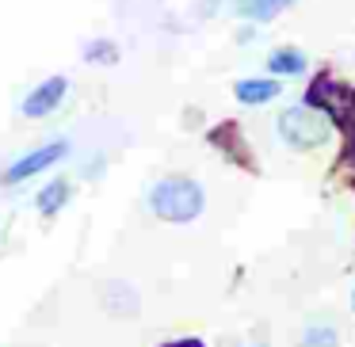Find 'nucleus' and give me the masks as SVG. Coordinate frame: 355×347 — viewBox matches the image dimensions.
<instances>
[{"mask_svg":"<svg viewBox=\"0 0 355 347\" xmlns=\"http://www.w3.org/2000/svg\"><path fill=\"white\" fill-rule=\"evenodd\" d=\"M207 206V191H202L199 179L191 176H164L153 184L149 191V210H153L161 222H172V225H184V222H195Z\"/></svg>","mask_w":355,"mask_h":347,"instance_id":"f257e3e1","label":"nucleus"},{"mask_svg":"<svg viewBox=\"0 0 355 347\" xmlns=\"http://www.w3.org/2000/svg\"><path fill=\"white\" fill-rule=\"evenodd\" d=\"M279 138H283V145L298 149V153H309V149H321L324 141H329V118L321 115V111H313L309 103H302V107H286L283 115H279L275 123Z\"/></svg>","mask_w":355,"mask_h":347,"instance_id":"f03ea898","label":"nucleus"},{"mask_svg":"<svg viewBox=\"0 0 355 347\" xmlns=\"http://www.w3.org/2000/svg\"><path fill=\"white\" fill-rule=\"evenodd\" d=\"M65 157H69V141H65V138L46 141V145H39V149H31V153L16 157V161L8 164V168L0 172V187H16V184H24V179L39 176V172L54 168V164H58V161H65Z\"/></svg>","mask_w":355,"mask_h":347,"instance_id":"7ed1b4c3","label":"nucleus"},{"mask_svg":"<svg viewBox=\"0 0 355 347\" xmlns=\"http://www.w3.org/2000/svg\"><path fill=\"white\" fill-rule=\"evenodd\" d=\"M65 96H69V80L65 77H50V80H42V84H35L31 92L24 96V115L27 118H46V115H54L58 107L65 103Z\"/></svg>","mask_w":355,"mask_h":347,"instance_id":"20e7f679","label":"nucleus"},{"mask_svg":"<svg viewBox=\"0 0 355 347\" xmlns=\"http://www.w3.org/2000/svg\"><path fill=\"white\" fill-rule=\"evenodd\" d=\"M279 92H283V84H279L275 77H268V80L248 77V80H237V84H233V96H237L245 107H263V103H271Z\"/></svg>","mask_w":355,"mask_h":347,"instance_id":"39448f33","label":"nucleus"},{"mask_svg":"<svg viewBox=\"0 0 355 347\" xmlns=\"http://www.w3.org/2000/svg\"><path fill=\"white\" fill-rule=\"evenodd\" d=\"M268 73L271 77H302L306 73V54L298 46H279L268 54Z\"/></svg>","mask_w":355,"mask_h":347,"instance_id":"423d86ee","label":"nucleus"},{"mask_svg":"<svg viewBox=\"0 0 355 347\" xmlns=\"http://www.w3.org/2000/svg\"><path fill=\"white\" fill-rule=\"evenodd\" d=\"M69 195H73V184H69V179H62V176H58V179H50V184L39 191L35 206H39V214H42V217H54V214H62V210H65Z\"/></svg>","mask_w":355,"mask_h":347,"instance_id":"0eeeda50","label":"nucleus"},{"mask_svg":"<svg viewBox=\"0 0 355 347\" xmlns=\"http://www.w3.org/2000/svg\"><path fill=\"white\" fill-rule=\"evenodd\" d=\"M291 4L294 0H233V12L241 19H252V24H268V19H275Z\"/></svg>","mask_w":355,"mask_h":347,"instance_id":"6e6552de","label":"nucleus"},{"mask_svg":"<svg viewBox=\"0 0 355 347\" xmlns=\"http://www.w3.org/2000/svg\"><path fill=\"white\" fill-rule=\"evenodd\" d=\"M298 347H340V332L332 321H321V317H309L306 328L298 336Z\"/></svg>","mask_w":355,"mask_h":347,"instance_id":"1a4fd4ad","label":"nucleus"},{"mask_svg":"<svg viewBox=\"0 0 355 347\" xmlns=\"http://www.w3.org/2000/svg\"><path fill=\"white\" fill-rule=\"evenodd\" d=\"M85 62L88 65H115L119 62V46L111 39H92L85 46Z\"/></svg>","mask_w":355,"mask_h":347,"instance_id":"9d476101","label":"nucleus"},{"mask_svg":"<svg viewBox=\"0 0 355 347\" xmlns=\"http://www.w3.org/2000/svg\"><path fill=\"white\" fill-rule=\"evenodd\" d=\"M107 305L115 309V313H134V309H138V301H134L130 286L115 283V286H107Z\"/></svg>","mask_w":355,"mask_h":347,"instance_id":"9b49d317","label":"nucleus"},{"mask_svg":"<svg viewBox=\"0 0 355 347\" xmlns=\"http://www.w3.org/2000/svg\"><path fill=\"white\" fill-rule=\"evenodd\" d=\"M161 347H207V344L195 339V336H187V339H172V344H161Z\"/></svg>","mask_w":355,"mask_h":347,"instance_id":"f8f14e48","label":"nucleus"},{"mask_svg":"<svg viewBox=\"0 0 355 347\" xmlns=\"http://www.w3.org/2000/svg\"><path fill=\"white\" fill-rule=\"evenodd\" d=\"M214 4H218V0H199V12H202V16H210V12H214Z\"/></svg>","mask_w":355,"mask_h":347,"instance_id":"ddd939ff","label":"nucleus"},{"mask_svg":"<svg viewBox=\"0 0 355 347\" xmlns=\"http://www.w3.org/2000/svg\"><path fill=\"white\" fill-rule=\"evenodd\" d=\"M248 347H268V344H248Z\"/></svg>","mask_w":355,"mask_h":347,"instance_id":"4468645a","label":"nucleus"},{"mask_svg":"<svg viewBox=\"0 0 355 347\" xmlns=\"http://www.w3.org/2000/svg\"><path fill=\"white\" fill-rule=\"evenodd\" d=\"M352 309H355V290H352Z\"/></svg>","mask_w":355,"mask_h":347,"instance_id":"2eb2a0df","label":"nucleus"}]
</instances>
